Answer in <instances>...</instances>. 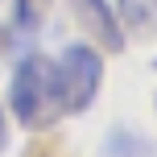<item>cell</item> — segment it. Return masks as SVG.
Returning <instances> with one entry per match:
<instances>
[{
	"label": "cell",
	"instance_id": "2",
	"mask_svg": "<svg viewBox=\"0 0 157 157\" xmlns=\"http://www.w3.org/2000/svg\"><path fill=\"white\" fill-rule=\"evenodd\" d=\"M58 75H62V99H66V116H83L95 103L103 83V62L91 46H66L58 58Z\"/></svg>",
	"mask_w": 157,
	"mask_h": 157
},
{
	"label": "cell",
	"instance_id": "3",
	"mask_svg": "<svg viewBox=\"0 0 157 157\" xmlns=\"http://www.w3.org/2000/svg\"><path fill=\"white\" fill-rule=\"evenodd\" d=\"M71 13H75L78 29L87 37H95L99 50H108V54H120L124 50V25H120L116 8L108 0H71Z\"/></svg>",
	"mask_w": 157,
	"mask_h": 157
},
{
	"label": "cell",
	"instance_id": "6",
	"mask_svg": "<svg viewBox=\"0 0 157 157\" xmlns=\"http://www.w3.org/2000/svg\"><path fill=\"white\" fill-rule=\"evenodd\" d=\"M8 145V132H4V112H0V149Z\"/></svg>",
	"mask_w": 157,
	"mask_h": 157
},
{
	"label": "cell",
	"instance_id": "7",
	"mask_svg": "<svg viewBox=\"0 0 157 157\" xmlns=\"http://www.w3.org/2000/svg\"><path fill=\"white\" fill-rule=\"evenodd\" d=\"M0 41H4V37H0Z\"/></svg>",
	"mask_w": 157,
	"mask_h": 157
},
{
	"label": "cell",
	"instance_id": "5",
	"mask_svg": "<svg viewBox=\"0 0 157 157\" xmlns=\"http://www.w3.org/2000/svg\"><path fill=\"white\" fill-rule=\"evenodd\" d=\"M25 157H66V153H62V141L58 136H37V141H29Z\"/></svg>",
	"mask_w": 157,
	"mask_h": 157
},
{
	"label": "cell",
	"instance_id": "1",
	"mask_svg": "<svg viewBox=\"0 0 157 157\" xmlns=\"http://www.w3.org/2000/svg\"><path fill=\"white\" fill-rule=\"evenodd\" d=\"M8 108L29 132H46L50 124H58L66 116L58 62H50L46 54H25L8 83Z\"/></svg>",
	"mask_w": 157,
	"mask_h": 157
},
{
	"label": "cell",
	"instance_id": "4",
	"mask_svg": "<svg viewBox=\"0 0 157 157\" xmlns=\"http://www.w3.org/2000/svg\"><path fill=\"white\" fill-rule=\"evenodd\" d=\"M120 17H124L132 29H141V25L153 21V4L149 0H120Z\"/></svg>",
	"mask_w": 157,
	"mask_h": 157
}]
</instances>
